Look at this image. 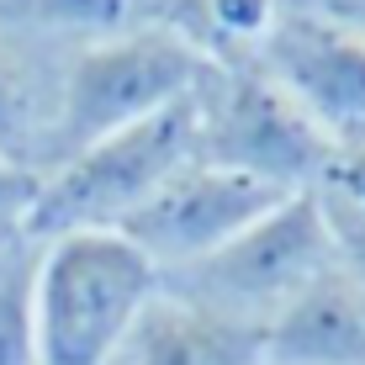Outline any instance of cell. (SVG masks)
I'll return each mask as SVG.
<instances>
[{
    "label": "cell",
    "instance_id": "6da1fadb",
    "mask_svg": "<svg viewBox=\"0 0 365 365\" xmlns=\"http://www.w3.org/2000/svg\"><path fill=\"white\" fill-rule=\"evenodd\" d=\"M159 270L128 233L37 238L32 339L37 365H106L138 312L159 297Z\"/></svg>",
    "mask_w": 365,
    "mask_h": 365
},
{
    "label": "cell",
    "instance_id": "7a4b0ae2",
    "mask_svg": "<svg viewBox=\"0 0 365 365\" xmlns=\"http://www.w3.org/2000/svg\"><path fill=\"white\" fill-rule=\"evenodd\" d=\"M201 74H207V58L159 16H143L111 37L80 43L64 58L53 165L96 138H111L133 122H148L191 101Z\"/></svg>",
    "mask_w": 365,
    "mask_h": 365
},
{
    "label": "cell",
    "instance_id": "3957f363",
    "mask_svg": "<svg viewBox=\"0 0 365 365\" xmlns=\"http://www.w3.org/2000/svg\"><path fill=\"white\" fill-rule=\"evenodd\" d=\"M196 159V117L191 101L159 111L148 122L96 138L74 148L43 175L32 201L27 233L58 238V233H122V222L143 207L175 170Z\"/></svg>",
    "mask_w": 365,
    "mask_h": 365
},
{
    "label": "cell",
    "instance_id": "277c9868",
    "mask_svg": "<svg viewBox=\"0 0 365 365\" xmlns=\"http://www.w3.org/2000/svg\"><path fill=\"white\" fill-rule=\"evenodd\" d=\"M196 159L238 170L270 191H312L329 170V133L259 64H207L196 96Z\"/></svg>",
    "mask_w": 365,
    "mask_h": 365
},
{
    "label": "cell",
    "instance_id": "5b68a950",
    "mask_svg": "<svg viewBox=\"0 0 365 365\" xmlns=\"http://www.w3.org/2000/svg\"><path fill=\"white\" fill-rule=\"evenodd\" d=\"M329 265H334V244H329V228H323L318 196L297 191L275 201L265 217H255L201 265L165 275V286L265 339V329L302 297V286L318 281Z\"/></svg>",
    "mask_w": 365,
    "mask_h": 365
},
{
    "label": "cell",
    "instance_id": "8992f818",
    "mask_svg": "<svg viewBox=\"0 0 365 365\" xmlns=\"http://www.w3.org/2000/svg\"><path fill=\"white\" fill-rule=\"evenodd\" d=\"M275 201H286V191H270V185L249 180V175H238V170L207 165V159H185V165L122 222V233L143 249L148 265L165 281V275H180V270L201 265L207 255H217V249L228 244V238H238L255 217H265Z\"/></svg>",
    "mask_w": 365,
    "mask_h": 365
},
{
    "label": "cell",
    "instance_id": "52a82bcc",
    "mask_svg": "<svg viewBox=\"0 0 365 365\" xmlns=\"http://www.w3.org/2000/svg\"><path fill=\"white\" fill-rule=\"evenodd\" d=\"M255 64L329 133V143L365 138V37L355 27L286 6Z\"/></svg>",
    "mask_w": 365,
    "mask_h": 365
},
{
    "label": "cell",
    "instance_id": "ba28073f",
    "mask_svg": "<svg viewBox=\"0 0 365 365\" xmlns=\"http://www.w3.org/2000/svg\"><path fill=\"white\" fill-rule=\"evenodd\" d=\"M69 53L74 48H53L27 32L0 27V154L32 175L53 170L58 85H64Z\"/></svg>",
    "mask_w": 365,
    "mask_h": 365
},
{
    "label": "cell",
    "instance_id": "9c48e42d",
    "mask_svg": "<svg viewBox=\"0 0 365 365\" xmlns=\"http://www.w3.org/2000/svg\"><path fill=\"white\" fill-rule=\"evenodd\" d=\"M265 339L159 286L106 365H259Z\"/></svg>",
    "mask_w": 365,
    "mask_h": 365
},
{
    "label": "cell",
    "instance_id": "30bf717a",
    "mask_svg": "<svg viewBox=\"0 0 365 365\" xmlns=\"http://www.w3.org/2000/svg\"><path fill=\"white\" fill-rule=\"evenodd\" d=\"M270 365H365V281L329 265L265 329Z\"/></svg>",
    "mask_w": 365,
    "mask_h": 365
},
{
    "label": "cell",
    "instance_id": "8fae6325",
    "mask_svg": "<svg viewBox=\"0 0 365 365\" xmlns=\"http://www.w3.org/2000/svg\"><path fill=\"white\" fill-rule=\"evenodd\" d=\"M286 0H165L159 21H170L207 64H255Z\"/></svg>",
    "mask_w": 365,
    "mask_h": 365
},
{
    "label": "cell",
    "instance_id": "7c38bea8",
    "mask_svg": "<svg viewBox=\"0 0 365 365\" xmlns=\"http://www.w3.org/2000/svg\"><path fill=\"white\" fill-rule=\"evenodd\" d=\"M148 11L138 0H0V27L27 32L53 48H80L96 37H111Z\"/></svg>",
    "mask_w": 365,
    "mask_h": 365
},
{
    "label": "cell",
    "instance_id": "4fadbf2b",
    "mask_svg": "<svg viewBox=\"0 0 365 365\" xmlns=\"http://www.w3.org/2000/svg\"><path fill=\"white\" fill-rule=\"evenodd\" d=\"M32 270H37V238L0 233V365H37Z\"/></svg>",
    "mask_w": 365,
    "mask_h": 365
},
{
    "label": "cell",
    "instance_id": "5bb4252c",
    "mask_svg": "<svg viewBox=\"0 0 365 365\" xmlns=\"http://www.w3.org/2000/svg\"><path fill=\"white\" fill-rule=\"evenodd\" d=\"M312 196H318L323 228H329V244H334V265H344L355 281H365V207L334 191H312Z\"/></svg>",
    "mask_w": 365,
    "mask_h": 365
},
{
    "label": "cell",
    "instance_id": "9a60e30c",
    "mask_svg": "<svg viewBox=\"0 0 365 365\" xmlns=\"http://www.w3.org/2000/svg\"><path fill=\"white\" fill-rule=\"evenodd\" d=\"M37 185H43V175L21 170L16 159L0 154V233H27V217H32Z\"/></svg>",
    "mask_w": 365,
    "mask_h": 365
},
{
    "label": "cell",
    "instance_id": "2e32d148",
    "mask_svg": "<svg viewBox=\"0 0 365 365\" xmlns=\"http://www.w3.org/2000/svg\"><path fill=\"white\" fill-rule=\"evenodd\" d=\"M292 6H307V11H323V16L344 21V27H355L365 37V0H292Z\"/></svg>",
    "mask_w": 365,
    "mask_h": 365
},
{
    "label": "cell",
    "instance_id": "e0dca14e",
    "mask_svg": "<svg viewBox=\"0 0 365 365\" xmlns=\"http://www.w3.org/2000/svg\"><path fill=\"white\" fill-rule=\"evenodd\" d=\"M138 6H143L148 16H159V11H165V0H138Z\"/></svg>",
    "mask_w": 365,
    "mask_h": 365
},
{
    "label": "cell",
    "instance_id": "ac0fdd59",
    "mask_svg": "<svg viewBox=\"0 0 365 365\" xmlns=\"http://www.w3.org/2000/svg\"><path fill=\"white\" fill-rule=\"evenodd\" d=\"M259 365H270V360H259Z\"/></svg>",
    "mask_w": 365,
    "mask_h": 365
},
{
    "label": "cell",
    "instance_id": "d6986e66",
    "mask_svg": "<svg viewBox=\"0 0 365 365\" xmlns=\"http://www.w3.org/2000/svg\"><path fill=\"white\" fill-rule=\"evenodd\" d=\"M286 6H292V0H286Z\"/></svg>",
    "mask_w": 365,
    "mask_h": 365
}]
</instances>
